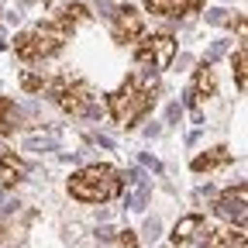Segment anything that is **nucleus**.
I'll return each mask as SVG.
<instances>
[{
	"label": "nucleus",
	"mask_w": 248,
	"mask_h": 248,
	"mask_svg": "<svg viewBox=\"0 0 248 248\" xmlns=\"http://www.w3.org/2000/svg\"><path fill=\"white\" fill-rule=\"evenodd\" d=\"M152 107H155V79H141V76H128L107 97V110L121 128H131Z\"/></svg>",
	"instance_id": "obj_1"
},
{
	"label": "nucleus",
	"mask_w": 248,
	"mask_h": 248,
	"mask_svg": "<svg viewBox=\"0 0 248 248\" xmlns=\"http://www.w3.org/2000/svg\"><path fill=\"white\" fill-rule=\"evenodd\" d=\"M121 186H124V179L114 166L93 162L69 176V197H76L79 203H107V200L121 197Z\"/></svg>",
	"instance_id": "obj_2"
},
{
	"label": "nucleus",
	"mask_w": 248,
	"mask_h": 248,
	"mask_svg": "<svg viewBox=\"0 0 248 248\" xmlns=\"http://www.w3.org/2000/svg\"><path fill=\"white\" fill-rule=\"evenodd\" d=\"M69 35H73V28H66L62 21L48 17L45 24H35V28L21 31V35L14 38V52L24 62H42V59H52L62 45H66Z\"/></svg>",
	"instance_id": "obj_3"
},
{
	"label": "nucleus",
	"mask_w": 248,
	"mask_h": 248,
	"mask_svg": "<svg viewBox=\"0 0 248 248\" xmlns=\"http://www.w3.org/2000/svg\"><path fill=\"white\" fill-rule=\"evenodd\" d=\"M48 97L73 117H90L93 114V90L79 76H55L48 83Z\"/></svg>",
	"instance_id": "obj_4"
},
{
	"label": "nucleus",
	"mask_w": 248,
	"mask_h": 248,
	"mask_svg": "<svg viewBox=\"0 0 248 248\" xmlns=\"http://www.w3.org/2000/svg\"><path fill=\"white\" fill-rule=\"evenodd\" d=\"M176 59V38L169 31H155V35L141 38L135 45V62L138 66H152V69H169Z\"/></svg>",
	"instance_id": "obj_5"
},
{
	"label": "nucleus",
	"mask_w": 248,
	"mask_h": 248,
	"mask_svg": "<svg viewBox=\"0 0 248 248\" xmlns=\"http://www.w3.org/2000/svg\"><path fill=\"white\" fill-rule=\"evenodd\" d=\"M114 38L117 42H141L145 38V17L135 11V7H121V11H114Z\"/></svg>",
	"instance_id": "obj_6"
},
{
	"label": "nucleus",
	"mask_w": 248,
	"mask_h": 248,
	"mask_svg": "<svg viewBox=\"0 0 248 248\" xmlns=\"http://www.w3.org/2000/svg\"><path fill=\"white\" fill-rule=\"evenodd\" d=\"M245 200H248V186L238 183V186H231V190H224L221 197H217V214H221L224 221H231V224L241 228V221H245Z\"/></svg>",
	"instance_id": "obj_7"
},
{
	"label": "nucleus",
	"mask_w": 248,
	"mask_h": 248,
	"mask_svg": "<svg viewBox=\"0 0 248 248\" xmlns=\"http://www.w3.org/2000/svg\"><path fill=\"white\" fill-rule=\"evenodd\" d=\"M207 234H210V224H207V217H200V214H190V217H183V221L172 228V241H176V245L207 241Z\"/></svg>",
	"instance_id": "obj_8"
},
{
	"label": "nucleus",
	"mask_w": 248,
	"mask_h": 248,
	"mask_svg": "<svg viewBox=\"0 0 248 248\" xmlns=\"http://www.w3.org/2000/svg\"><path fill=\"white\" fill-rule=\"evenodd\" d=\"M148 14H159V17H186V14H197L203 7V0H145Z\"/></svg>",
	"instance_id": "obj_9"
},
{
	"label": "nucleus",
	"mask_w": 248,
	"mask_h": 248,
	"mask_svg": "<svg viewBox=\"0 0 248 248\" xmlns=\"http://www.w3.org/2000/svg\"><path fill=\"white\" fill-rule=\"evenodd\" d=\"M207 248H248V238H245V228H221V231H210L207 234V241H203Z\"/></svg>",
	"instance_id": "obj_10"
},
{
	"label": "nucleus",
	"mask_w": 248,
	"mask_h": 248,
	"mask_svg": "<svg viewBox=\"0 0 248 248\" xmlns=\"http://www.w3.org/2000/svg\"><path fill=\"white\" fill-rule=\"evenodd\" d=\"M24 176H28V166L21 155H14V152L0 155V186H17Z\"/></svg>",
	"instance_id": "obj_11"
},
{
	"label": "nucleus",
	"mask_w": 248,
	"mask_h": 248,
	"mask_svg": "<svg viewBox=\"0 0 248 248\" xmlns=\"http://www.w3.org/2000/svg\"><path fill=\"white\" fill-rule=\"evenodd\" d=\"M207 97H214V69L203 62V66L197 69V76H193V86H190V104L197 107V104H203Z\"/></svg>",
	"instance_id": "obj_12"
},
{
	"label": "nucleus",
	"mask_w": 248,
	"mask_h": 248,
	"mask_svg": "<svg viewBox=\"0 0 248 248\" xmlns=\"http://www.w3.org/2000/svg\"><path fill=\"white\" fill-rule=\"evenodd\" d=\"M228 162H231V152L228 148H210V152H203V155L193 159V172H210V169H221Z\"/></svg>",
	"instance_id": "obj_13"
},
{
	"label": "nucleus",
	"mask_w": 248,
	"mask_h": 248,
	"mask_svg": "<svg viewBox=\"0 0 248 248\" xmlns=\"http://www.w3.org/2000/svg\"><path fill=\"white\" fill-rule=\"evenodd\" d=\"M17 121H21V114H17L14 100L11 97H0V135H14L17 131Z\"/></svg>",
	"instance_id": "obj_14"
},
{
	"label": "nucleus",
	"mask_w": 248,
	"mask_h": 248,
	"mask_svg": "<svg viewBox=\"0 0 248 248\" xmlns=\"http://www.w3.org/2000/svg\"><path fill=\"white\" fill-rule=\"evenodd\" d=\"M86 14H90V11H86V4H66V7H59L52 17H55V21H62L66 28H73V31H76V24H79V21H86Z\"/></svg>",
	"instance_id": "obj_15"
},
{
	"label": "nucleus",
	"mask_w": 248,
	"mask_h": 248,
	"mask_svg": "<svg viewBox=\"0 0 248 248\" xmlns=\"http://www.w3.org/2000/svg\"><path fill=\"white\" fill-rule=\"evenodd\" d=\"M231 73H234L238 90L245 93V86H248V55H245V48H238V52L231 55Z\"/></svg>",
	"instance_id": "obj_16"
},
{
	"label": "nucleus",
	"mask_w": 248,
	"mask_h": 248,
	"mask_svg": "<svg viewBox=\"0 0 248 248\" xmlns=\"http://www.w3.org/2000/svg\"><path fill=\"white\" fill-rule=\"evenodd\" d=\"M21 86H24L28 93H35V90L45 86V76H38V73H24V76H21Z\"/></svg>",
	"instance_id": "obj_17"
},
{
	"label": "nucleus",
	"mask_w": 248,
	"mask_h": 248,
	"mask_svg": "<svg viewBox=\"0 0 248 248\" xmlns=\"http://www.w3.org/2000/svg\"><path fill=\"white\" fill-rule=\"evenodd\" d=\"M4 238H7V224H4V221H0V241H4Z\"/></svg>",
	"instance_id": "obj_18"
},
{
	"label": "nucleus",
	"mask_w": 248,
	"mask_h": 248,
	"mask_svg": "<svg viewBox=\"0 0 248 248\" xmlns=\"http://www.w3.org/2000/svg\"><path fill=\"white\" fill-rule=\"evenodd\" d=\"M28 4H31V0H28Z\"/></svg>",
	"instance_id": "obj_19"
}]
</instances>
